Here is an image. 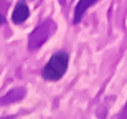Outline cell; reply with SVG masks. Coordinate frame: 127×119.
<instances>
[{
	"label": "cell",
	"mask_w": 127,
	"mask_h": 119,
	"mask_svg": "<svg viewBox=\"0 0 127 119\" xmlns=\"http://www.w3.org/2000/svg\"><path fill=\"white\" fill-rule=\"evenodd\" d=\"M68 63H69V56L68 53L60 51L56 55H53L50 58V61L45 65L41 71V76L46 81H58L64 76L66 70H68Z\"/></svg>",
	"instance_id": "obj_1"
},
{
	"label": "cell",
	"mask_w": 127,
	"mask_h": 119,
	"mask_svg": "<svg viewBox=\"0 0 127 119\" xmlns=\"http://www.w3.org/2000/svg\"><path fill=\"white\" fill-rule=\"evenodd\" d=\"M51 32H55V23H51L50 20H48V22H45V23H41L32 35H30L28 48L32 50V51H33V50H36V48H40L43 43L48 40V37H50V33H51Z\"/></svg>",
	"instance_id": "obj_2"
},
{
	"label": "cell",
	"mask_w": 127,
	"mask_h": 119,
	"mask_svg": "<svg viewBox=\"0 0 127 119\" xmlns=\"http://www.w3.org/2000/svg\"><path fill=\"white\" fill-rule=\"evenodd\" d=\"M28 17H30V8L27 7V3L25 2H18L13 8V13H12V22L20 25V23H23V22H27Z\"/></svg>",
	"instance_id": "obj_3"
},
{
	"label": "cell",
	"mask_w": 127,
	"mask_h": 119,
	"mask_svg": "<svg viewBox=\"0 0 127 119\" xmlns=\"http://www.w3.org/2000/svg\"><path fill=\"white\" fill-rule=\"evenodd\" d=\"M96 2H99V0H79V3L76 5V8H74V18H73V22L74 23H79L83 15L86 13V10L91 8Z\"/></svg>",
	"instance_id": "obj_4"
},
{
	"label": "cell",
	"mask_w": 127,
	"mask_h": 119,
	"mask_svg": "<svg viewBox=\"0 0 127 119\" xmlns=\"http://www.w3.org/2000/svg\"><path fill=\"white\" fill-rule=\"evenodd\" d=\"M23 96H25V89L23 88H17V89H13V91H8V93L0 99V103H2V104H10V103L23 99Z\"/></svg>",
	"instance_id": "obj_5"
},
{
	"label": "cell",
	"mask_w": 127,
	"mask_h": 119,
	"mask_svg": "<svg viewBox=\"0 0 127 119\" xmlns=\"http://www.w3.org/2000/svg\"><path fill=\"white\" fill-rule=\"evenodd\" d=\"M3 22H5V20H3V17H2V13H0V25L3 23Z\"/></svg>",
	"instance_id": "obj_6"
}]
</instances>
